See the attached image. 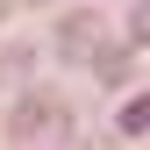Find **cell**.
<instances>
[{
    "label": "cell",
    "mask_w": 150,
    "mask_h": 150,
    "mask_svg": "<svg viewBox=\"0 0 150 150\" xmlns=\"http://www.w3.org/2000/svg\"><path fill=\"white\" fill-rule=\"evenodd\" d=\"M143 129H150V100L129 93V100H122V136H143Z\"/></svg>",
    "instance_id": "4"
},
{
    "label": "cell",
    "mask_w": 150,
    "mask_h": 150,
    "mask_svg": "<svg viewBox=\"0 0 150 150\" xmlns=\"http://www.w3.org/2000/svg\"><path fill=\"white\" fill-rule=\"evenodd\" d=\"M57 43H64V50H71L79 64H86L93 50H100V22H93L86 7H79V14H64V29H57Z\"/></svg>",
    "instance_id": "2"
},
{
    "label": "cell",
    "mask_w": 150,
    "mask_h": 150,
    "mask_svg": "<svg viewBox=\"0 0 150 150\" xmlns=\"http://www.w3.org/2000/svg\"><path fill=\"white\" fill-rule=\"evenodd\" d=\"M93 71H100V79L107 86H129V50H115V43H100V50H93V57H86Z\"/></svg>",
    "instance_id": "3"
},
{
    "label": "cell",
    "mask_w": 150,
    "mask_h": 150,
    "mask_svg": "<svg viewBox=\"0 0 150 150\" xmlns=\"http://www.w3.org/2000/svg\"><path fill=\"white\" fill-rule=\"evenodd\" d=\"M64 100L57 93H22L14 100V115H7V136L14 143H50V136H64Z\"/></svg>",
    "instance_id": "1"
}]
</instances>
